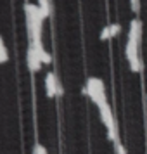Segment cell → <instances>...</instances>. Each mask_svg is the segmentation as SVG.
<instances>
[{
    "instance_id": "1",
    "label": "cell",
    "mask_w": 147,
    "mask_h": 154,
    "mask_svg": "<svg viewBox=\"0 0 147 154\" xmlns=\"http://www.w3.org/2000/svg\"><path fill=\"white\" fill-rule=\"evenodd\" d=\"M26 12V24H28V33H29V42H42V23L43 17L40 14L38 5L26 4L24 5Z\"/></svg>"
},
{
    "instance_id": "2",
    "label": "cell",
    "mask_w": 147,
    "mask_h": 154,
    "mask_svg": "<svg viewBox=\"0 0 147 154\" xmlns=\"http://www.w3.org/2000/svg\"><path fill=\"white\" fill-rule=\"evenodd\" d=\"M83 94H87L90 100L93 104L99 107H102V106L107 104V97H106V87H104V82L100 80V78H95V76H90L87 80V85H85Z\"/></svg>"
},
{
    "instance_id": "3",
    "label": "cell",
    "mask_w": 147,
    "mask_h": 154,
    "mask_svg": "<svg viewBox=\"0 0 147 154\" xmlns=\"http://www.w3.org/2000/svg\"><path fill=\"white\" fill-rule=\"evenodd\" d=\"M45 88H47V97H54V95H61L63 88L59 85V80L54 73H49L45 76Z\"/></svg>"
},
{
    "instance_id": "4",
    "label": "cell",
    "mask_w": 147,
    "mask_h": 154,
    "mask_svg": "<svg viewBox=\"0 0 147 154\" xmlns=\"http://www.w3.org/2000/svg\"><path fill=\"white\" fill-rule=\"evenodd\" d=\"M28 69L31 71V73H36V71L42 68V59H40V56L36 54V50L33 45H29V49H28Z\"/></svg>"
},
{
    "instance_id": "5",
    "label": "cell",
    "mask_w": 147,
    "mask_h": 154,
    "mask_svg": "<svg viewBox=\"0 0 147 154\" xmlns=\"http://www.w3.org/2000/svg\"><path fill=\"white\" fill-rule=\"evenodd\" d=\"M139 47L140 43H137L135 40H126V45H125V56L126 59H128V63H133L135 59H139Z\"/></svg>"
},
{
    "instance_id": "6",
    "label": "cell",
    "mask_w": 147,
    "mask_h": 154,
    "mask_svg": "<svg viewBox=\"0 0 147 154\" xmlns=\"http://www.w3.org/2000/svg\"><path fill=\"white\" fill-rule=\"evenodd\" d=\"M128 38L130 40H135L137 43H140V40H142V23L139 19H133L132 21L130 31H128Z\"/></svg>"
},
{
    "instance_id": "7",
    "label": "cell",
    "mask_w": 147,
    "mask_h": 154,
    "mask_svg": "<svg viewBox=\"0 0 147 154\" xmlns=\"http://www.w3.org/2000/svg\"><path fill=\"white\" fill-rule=\"evenodd\" d=\"M121 31V26L119 24H109V26H106L102 31H100V40H109V38H112V36H116Z\"/></svg>"
},
{
    "instance_id": "8",
    "label": "cell",
    "mask_w": 147,
    "mask_h": 154,
    "mask_svg": "<svg viewBox=\"0 0 147 154\" xmlns=\"http://www.w3.org/2000/svg\"><path fill=\"white\" fill-rule=\"evenodd\" d=\"M29 45H33L36 50V54L40 56V59H42L43 64H50V61H52V57H50V54L47 52V50L43 49V43L42 42H31Z\"/></svg>"
},
{
    "instance_id": "9",
    "label": "cell",
    "mask_w": 147,
    "mask_h": 154,
    "mask_svg": "<svg viewBox=\"0 0 147 154\" xmlns=\"http://www.w3.org/2000/svg\"><path fill=\"white\" fill-rule=\"evenodd\" d=\"M38 9H40V14H42V17L45 19V17L50 14V4H49V0H38Z\"/></svg>"
},
{
    "instance_id": "10",
    "label": "cell",
    "mask_w": 147,
    "mask_h": 154,
    "mask_svg": "<svg viewBox=\"0 0 147 154\" xmlns=\"http://www.w3.org/2000/svg\"><path fill=\"white\" fill-rule=\"evenodd\" d=\"M9 59V54H7V47H5V42H4V38H0V61L5 64Z\"/></svg>"
},
{
    "instance_id": "11",
    "label": "cell",
    "mask_w": 147,
    "mask_h": 154,
    "mask_svg": "<svg viewBox=\"0 0 147 154\" xmlns=\"http://www.w3.org/2000/svg\"><path fill=\"white\" fill-rule=\"evenodd\" d=\"M114 149H116V154H126V149H125V146L121 144V140H116V142H114Z\"/></svg>"
},
{
    "instance_id": "12",
    "label": "cell",
    "mask_w": 147,
    "mask_h": 154,
    "mask_svg": "<svg viewBox=\"0 0 147 154\" xmlns=\"http://www.w3.org/2000/svg\"><path fill=\"white\" fill-rule=\"evenodd\" d=\"M33 154H49V151H47L42 144H36V146L33 147Z\"/></svg>"
}]
</instances>
